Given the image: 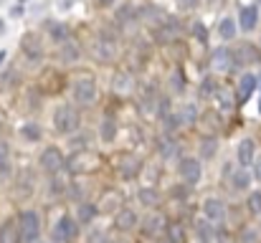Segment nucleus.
<instances>
[{
  "label": "nucleus",
  "mask_w": 261,
  "mask_h": 243,
  "mask_svg": "<svg viewBox=\"0 0 261 243\" xmlns=\"http://www.w3.org/2000/svg\"><path fill=\"white\" fill-rule=\"evenodd\" d=\"M64 165H66V160H64L61 150H56V147H46V150L41 152V167H43L46 172H59Z\"/></svg>",
  "instance_id": "obj_7"
},
{
  "label": "nucleus",
  "mask_w": 261,
  "mask_h": 243,
  "mask_svg": "<svg viewBox=\"0 0 261 243\" xmlns=\"http://www.w3.org/2000/svg\"><path fill=\"white\" fill-rule=\"evenodd\" d=\"M96 167H99V155L91 152V150H79L69 160V170L71 172H79V175L82 172H94Z\"/></svg>",
  "instance_id": "obj_3"
},
{
  "label": "nucleus",
  "mask_w": 261,
  "mask_h": 243,
  "mask_svg": "<svg viewBox=\"0 0 261 243\" xmlns=\"http://www.w3.org/2000/svg\"><path fill=\"white\" fill-rule=\"evenodd\" d=\"M3 59H5V51H0V64H3Z\"/></svg>",
  "instance_id": "obj_42"
},
{
  "label": "nucleus",
  "mask_w": 261,
  "mask_h": 243,
  "mask_svg": "<svg viewBox=\"0 0 261 243\" xmlns=\"http://www.w3.org/2000/svg\"><path fill=\"white\" fill-rule=\"evenodd\" d=\"M249 208H251L254 213H261V190L259 193H251V198H249Z\"/></svg>",
  "instance_id": "obj_34"
},
{
  "label": "nucleus",
  "mask_w": 261,
  "mask_h": 243,
  "mask_svg": "<svg viewBox=\"0 0 261 243\" xmlns=\"http://www.w3.org/2000/svg\"><path fill=\"white\" fill-rule=\"evenodd\" d=\"M135 223H137V213L135 210H127V208H122L117 213V218H114V226L119 231H129V228H135Z\"/></svg>",
  "instance_id": "obj_14"
},
{
  "label": "nucleus",
  "mask_w": 261,
  "mask_h": 243,
  "mask_svg": "<svg viewBox=\"0 0 261 243\" xmlns=\"http://www.w3.org/2000/svg\"><path fill=\"white\" fill-rule=\"evenodd\" d=\"M8 170H10V147L8 142L0 140V175H5Z\"/></svg>",
  "instance_id": "obj_22"
},
{
  "label": "nucleus",
  "mask_w": 261,
  "mask_h": 243,
  "mask_svg": "<svg viewBox=\"0 0 261 243\" xmlns=\"http://www.w3.org/2000/svg\"><path fill=\"white\" fill-rule=\"evenodd\" d=\"M203 213H205V218L208 221H223V215H226V203L221 200V198H208L205 203H203Z\"/></svg>",
  "instance_id": "obj_9"
},
{
  "label": "nucleus",
  "mask_w": 261,
  "mask_h": 243,
  "mask_svg": "<svg viewBox=\"0 0 261 243\" xmlns=\"http://www.w3.org/2000/svg\"><path fill=\"white\" fill-rule=\"evenodd\" d=\"M0 33H3V23H0Z\"/></svg>",
  "instance_id": "obj_44"
},
{
  "label": "nucleus",
  "mask_w": 261,
  "mask_h": 243,
  "mask_svg": "<svg viewBox=\"0 0 261 243\" xmlns=\"http://www.w3.org/2000/svg\"><path fill=\"white\" fill-rule=\"evenodd\" d=\"M239 20H241V28H244V31H254V28H256V20H259V8H256V5L244 8Z\"/></svg>",
  "instance_id": "obj_15"
},
{
  "label": "nucleus",
  "mask_w": 261,
  "mask_h": 243,
  "mask_svg": "<svg viewBox=\"0 0 261 243\" xmlns=\"http://www.w3.org/2000/svg\"><path fill=\"white\" fill-rule=\"evenodd\" d=\"M61 59H64L66 64H74V61L79 59V48H76L74 43L66 41V43H64V51H61Z\"/></svg>",
  "instance_id": "obj_24"
},
{
  "label": "nucleus",
  "mask_w": 261,
  "mask_h": 243,
  "mask_svg": "<svg viewBox=\"0 0 261 243\" xmlns=\"http://www.w3.org/2000/svg\"><path fill=\"white\" fill-rule=\"evenodd\" d=\"M249 180H251L249 172H236V175H233V187H236V190H246V187H249Z\"/></svg>",
  "instance_id": "obj_31"
},
{
  "label": "nucleus",
  "mask_w": 261,
  "mask_h": 243,
  "mask_svg": "<svg viewBox=\"0 0 261 243\" xmlns=\"http://www.w3.org/2000/svg\"><path fill=\"white\" fill-rule=\"evenodd\" d=\"M259 226H261V223H259Z\"/></svg>",
  "instance_id": "obj_47"
},
{
  "label": "nucleus",
  "mask_w": 261,
  "mask_h": 243,
  "mask_svg": "<svg viewBox=\"0 0 261 243\" xmlns=\"http://www.w3.org/2000/svg\"><path fill=\"white\" fill-rule=\"evenodd\" d=\"M216 99H218V106H221L223 112L233 109V94H231V91H226V89H216Z\"/></svg>",
  "instance_id": "obj_21"
},
{
  "label": "nucleus",
  "mask_w": 261,
  "mask_h": 243,
  "mask_svg": "<svg viewBox=\"0 0 261 243\" xmlns=\"http://www.w3.org/2000/svg\"><path fill=\"white\" fill-rule=\"evenodd\" d=\"M239 243H259V233H256V231H249V228H246V231H244V233L239 236Z\"/></svg>",
  "instance_id": "obj_32"
},
{
  "label": "nucleus",
  "mask_w": 261,
  "mask_h": 243,
  "mask_svg": "<svg viewBox=\"0 0 261 243\" xmlns=\"http://www.w3.org/2000/svg\"><path fill=\"white\" fill-rule=\"evenodd\" d=\"M195 236H198V243H211L213 241V228L205 221H200V223H195Z\"/></svg>",
  "instance_id": "obj_19"
},
{
  "label": "nucleus",
  "mask_w": 261,
  "mask_h": 243,
  "mask_svg": "<svg viewBox=\"0 0 261 243\" xmlns=\"http://www.w3.org/2000/svg\"><path fill=\"white\" fill-rule=\"evenodd\" d=\"M20 3H25V0H20Z\"/></svg>",
  "instance_id": "obj_45"
},
{
  "label": "nucleus",
  "mask_w": 261,
  "mask_h": 243,
  "mask_svg": "<svg viewBox=\"0 0 261 243\" xmlns=\"http://www.w3.org/2000/svg\"><path fill=\"white\" fill-rule=\"evenodd\" d=\"M0 243H20V233H18L15 221H5L0 226Z\"/></svg>",
  "instance_id": "obj_13"
},
{
  "label": "nucleus",
  "mask_w": 261,
  "mask_h": 243,
  "mask_svg": "<svg viewBox=\"0 0 261 243\" xmlns=\"http://www.w3.org/2000/svg\"><path fill=\"white\" fill-rule=\"evenodd\" d=\"M48 33H51V38H54L56 43H66L69 36H71L69 25H64V23H51V25H48Z\"/></svg>",
  "instance_id": "obj_17"
},
{
  "label": "nucleus",
  "mask_w": 261,
  "mask_h": 243,
  "mask_svg": "<svg viewBox=\"0 0 261 243\" xmlns=\"http://www.w3.org/2000/svg\"><path fill=\"white\" fill-rule=\"evenodd\" d=\"M259 114H261V99H259Z\"/></svg>",
  "instance_id": "obj_43"
},
{
  "label": "nucleus",
  "mask_w": 261,
  "mask_h": 243,
  "mask_svg": "<svg viewBox=\"0 0 261 243\" xmlns=\"http://www.w3.org/2000/svg\"><path fill=\"white\" fill-rule=\"evenodd\" d=\"M218 33H221V38L231 41V38L236 36V23H233V18H223L221 25H218Z\"/></svg>",
  "instance_id": "obj_20"
},
{
  "label": "nucleus",
  "mask_w": 261,
  "mask_h": 243,
  "mask_svg": "<svg viewBox=\"0 0 261 243\" xmlns=\"http://www.w3.org/2000/svg\"><path fill=\"white\" fill-rule=\"evenodd\" d=\"M76 231H79V223L69 215H64L56 228H54V241H74L76 238Z\"/></svg>",
  "instance_id": "obj_5"
},
{
  "label": "nucleus",
  "mask_w": 261,
  "mask_h": 243,
  "mask_svg": "<svg viewBox=\"0 0 261 243\" xmlns=\"http://www.w3.org/2000/svg\"><path fill=\"white\" fill-rule=\"evenodd\" d=\"M213 147H216V145H213V140H208V142L203 145V155H205V157H211V155H213Z\"/></svg>",
  "instance_id": "obj_38"
},
{
  "label": "nucleus",
  "mask_w": 261,
  "mask_h": 243,
  "mask_svg": "<svg viewBox=\"0 0 261 243\" xmlns=\"http://www.w3.org/2000/svg\"><path fill=\"white\" fill-rule=\"evenodd\" d=\"M213 89H216V84H213V79H203V86H200V91H203V94H211Z\"/></svg>",
  "instance_id": "obj_37"
},
{
  "label": "nucleus",
  "mask_w": 261,
  "mask_h": 243,
  "mask_svg": "<svg viewBox=\"0 0 261 243\" xmlns=\"http://www.w3.org/2000/svg\"><path fill=\"white\" fill-rule=\"evenodd\" d=\"M114 89H119V91H127V89H129V76H127V74H119V76H114Z\"/></svg>",
  "instance_id": "obj_33"
},
{
  "label": "nucleus",
  "mask_w": 261,
  "mask_h": 243,
  "mask_svg": "<svg viewBox=\"0 0 261 243\" xmlns=\"http://www.w3.org/2000/svg\"><path fill=\"white\" fill-rule=\"evenodd\" d=\"M94 215H96V205H87V203H82V208H79V221H76V223H89Z\"/></svg>",
  "instance_id": "obj_27"
},
{
  "label": "nucleus",
  "mask_w": 261,
  "mask_h": 243,
  "mask_svg": "<svg viewBox=\"0 0 261 243\" xmlns=\"http://www.w3.org/2000/svg\"><path fill=\"white\" fill-rule=\"evenodd\" d=\"M168 238H170V243H185V231H182L180 226L170 223V226H168Z\"/></svg>",
  "instance_id": "obj_28"
},
{
  "label": "nucleus",
  "mask_w": 261,
  "mask_h": 243,
  "mask_svg": "<svg viewBox=\"0 0 261 243\" xmlns=\"http://www.w3.org/2000/svg\"><path fill=\"white\" fill-rule=\"evenodd\" d=\"M239 165L241 167H249L251 162H254V155H256V147H254V140H244L241 145H239Z\"/></svg>",
  "instance_id": "obj_12"
},
{
  "label": "nucleus",
  "mask_w": 261,
  "mask_h": 243,
  "mask_svg": "<svg viewBox=\"0 0 261 243\" xmlns=\"http://www.w3.org/2000/svg\"><path fill=\"white\" fill-rule=\"evenodd\" d=\"M119 170H122V175H124V177H132V175H137L140 162L135 160V157H124V162H119Z\"/></svg>",
  "instance_id": "obj_23"
},
{
  "label": "nucleus",
  "mask_w": 261,
  "mask_h": 243,
  "mask_svg": "<svg viewBox=\"0 0 261 243\" xmlns=\"http://www.w3.org/2000/svg\"><path fill=\"white\" fill-rule=\"evenodd\" d=\"M74 99L79 101V104H91L94 101V96H96V84H94V79L91 76H79V79L74 81Z\"/></svg>",
  "instance_id": "obj_4"
},
{
  "label": "nucleus",
  "mask_w": 261,
  "mask_h": 243,
  "mask_svg": "<svg viewBox=\"0 0 261 243\" xmlns=\"http://www.w3.org/2000/svg\"><path fill=\"white\" fill-rule=\"evenodd\" d=\"M114 134H117V124H114L112 119H107V122L101 124V140H104V142H112Z\"/></svg>",
  "instance_id": "obj_29"
},
{
  "label": "nucleus",
  "mask_w": 261,
  "mask_h": 243,
  "mask_svg": "<svg viewBox=\"0 0 261 243\" xmlns=\"http://www.w3.org/2000/svg\"><path fill=\"white\" fill-rule=\"evenodd\" d=\"M20 48H23V53H25L31 61H38V59L43 56V46H41V41H38L33 33H25V36L20 38Z\"/></svg>",
  "instance_id": "obj_8"
},
{
  "label": "nucleus",
  "mask_w": 261,
  "mask_h": 243,
  "mask_svg": "<svg viewBox=\"0 0 261 243\" xmlns=\"http://www.w3.org/2000/svg\"><path fill=\"white\" fill-rule=\"evenodd\" d=\"M180 3H182V5H185V8H195V5H198V3H200V0H180Z\"/></svg>",
  "instance_id": "obj_39"
},
{
  "label": "nucleus",
  "mask_w": 261,
  "mask_h": 243,
  "mask_svg": "<svg viewBox=\"0 0 261 243\" xmlns=\"http://www.w3.org/2000/svg\"><path fill=\"white\" fill-rule=\"evenodd\" d=\"M193 33H195V38H200V41H205V38H208V31H205V25H203V23H195V25H193Z\"/></svg>",
  "instance_id": "obj_35"
},
{
  "label": "nucleus",
  "mask_w": 261,
  "mask_h": 243,
  "mask_svg": "<svg viewBox=\"0 0 261 243\" xmlns=\"http://www.w3.org/2000/svg\"><path fill=\"white\" fill-rule=\"evenodd\" d=\"M119 203H122V195H119L117 190H104L96 208H99L101 213H112L114 208H119Z\"/></svg>",
  "instance_id": "obj_10"
},
{
  "label": "nucleus",
  "mask_w": 261,
  "mask_h": 243,
  "mask_svg": "<svg viewBox=\"0 0 261 243\" xmlns=\"http://www.w3.org/2000/svg\"><path fill=\"white\" fill-rule=\"evenodd\" d=\"M254 175L261 180V157H259V162H256V167H254Z\"/></svg>",
  "instance_id": "obj_40"
},
{
  "label": "nucleus",
  "mask_w": 261,
  "mask_h": 243,
  "mask_svg": "<svg viewBox=\"0 0 261 243\" xmlns=\"http://www.w3.org/2000/svg\"><path fill=\"white\" fill-rule=\"evenodd\" d=\"M20 134H23L28 142H38V140H41V127H38L36 122H25V124L20 127Z\"/></svg>",
  "instance_id": "obj_18"
},
{
  "label": "nucleus",
  "mask_w": 261,
  "mask_h": 243,
  "mask_svg": "<svg viewBox=\"0 0 261 243\" xmlns=\"http://www.w3.org/2000/svg\"><path fill=\"white\" fill-rule=\"evenodd\" d=\"M256 86H259V79H256L254 74H244L241 81H239V104H244V101L254 94Z\"/></svg>",
  "instance_id": "obj_11"
},
{
  "label": "nucleus",
  "mask_w": 261,
  "mask_h": 243,
  "mask_svg": "<svg viewBox=\"0 0 261 243\" xmlns=\"http://www.w3.org/2000/svg\"><path fill=\"white\" fill-rule=\"evenodd\" d=\"M140 200H142L147 208H152V205L158 203V193L150 190V187H142V190H140Z\"/></svg>",
  "instance_id": "obj_30"
},
{
  "label": "nucleus",
  "mask_w": 261,
  "mask_h": 243,
  "mask_svg": "<svg viewBox=\"0 0 261 243\" xmlns=\"http://www.w3.org/2000/svg\"><path fill=\"white\" fill-rule=\"evenodd\" d=\"M173 89H177V91H182V89H185V76H182L180 71H175L173 74Z\"/></svg>",
  "instance_id": "obj_36"
},
{
  "label": "nucleus",
  "mask_w": 261,
  "mask_h": 243,
  "mask_svg": "<svg viewBox=\"0 0 261 243\" xmlns=\"http://www.w3.org/2000/svg\"><path fill=\"white\" fill-rule=\"evenodd\" d=\"M18 233H20V243H33L38 241L41 233V218L36 210H23L18 215Z\"/></svg>",
  "instance_id": "obj_1"
},
{
  "label": "nucleus",
  "mask_w": 261,
  "mask_h": 243,
  "mask_svg": "<svg viewBox=\"0 0 261 243\" xmlns=\"http://www.w3.org/2000/svg\"><path fill=\"white\" fill-rule=\"evenodd\" d=\"M163 223H165V221H163V215H150V218H147V223H145V231H147V233H160V231L165 228Z\"/></svg>",
  "instance_id": "obj_25"
},
{
  "label": "nucleus",
  "mask_w": 261,
  "mask_h": 243,
  "mask_svg": "<svg viewBox=\"0 0 261 243\" xmlns=\"http://www.w3.org/2000/svg\"><path fill=\"white\" fill-rule=\"evenodd\" d=\"M236 59H239V64H241V61H256V51H254V46H249V43H244V46L239 48V53H236Z\"/></svg>",
  "instance_id": "obj_26"
},
{
  "label": "nucleus",
  "mask_w": 261,
  "mask_h": 243,
  "mask_svg": "<svg viewBox=\"0 0 261 243\" xmlns=\"http://www.w3.org/2000/svg\"><path fill=\"white\" fill-rule=\"evenodd\" d=\"M114 0H99V5H112Z\"/></svg>",
  "instance_id": "obj_41"
},
{
  "label": "nucleus",
  "mask_w": 261,
  "mask_h": 243,
  "mask_svg": "<svg viewBox=\"0 0 261 243\" xmlns=\"http://www.w3.org/2000/svg\"><path fill=\"white\" fill-rule=\"evenodd\" d=\"M259 5H261V0H259Z\"/></svg>",
  "instance_id": "obj_46"
},
{
  "label": "nucleus",
  "mask_w": 261,
  "mask_h": 243,
  "mask_svg": "<svg viewBox=\"0 0 261 243\" xmlns=\"http://www.w3.org/2000/svg\"><path fill=\"white\" fill-rule=\"evenodd\" d=\"M177 172H180V177L188 182V185H195L198 180H200V162L195 160V157H185V160H180L177 165Z\"/></svg>",
  "instance_id": "obj_6"
},
{
  "label": "nucleus",
  "mask_w": 261,
  "mask_h": 243,
  "mask_svg": "<svg viewBox=\"0 0 261 243\" xmlns=\"http://www.w3.org/2000/svg\"><path fill=\"white\" fill-rule=\"evenodd\" d=\"M76 127H79V114H76L74 106L64 104V106H59V109L54 112V129H56V132L71 134Z\"/></svg>",
  "instance_id": "obj_2"
},
{
  "label": "nucleus",
  "mask_w": 261,
  "mask_h": 243,
  "mask_svg": "<svg viewBox=\"0 0 261 243\" xmlns=\"http://www.w3.org/2000/svg\"><path fill=\"white\" fill-rule=\"evenodd\" d=\"M231 51L228 48H218L216 53H213V66L218 69V71H228L231 69Z\"/></svg>",
  "instance_id": "obj_16"
}]
</instances>
